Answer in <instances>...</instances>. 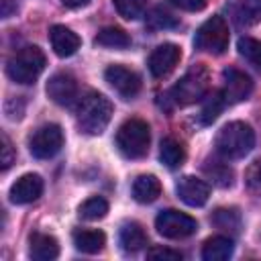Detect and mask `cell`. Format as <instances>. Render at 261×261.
I'll use <instances>...</instances> for the list:
<instances>
[{"mask_svg": "<svg viewBox=\"0 0 261 261\" xmlns=\"http://www.w3.org/2000/svg\"><path fill=\"white\" fill-rule=\"evenodd\" d=\"M112 118V102L98 92H88L77 104V126L86 135H100Z\"/></svg>", "mask_w": 261, "mask_h": 261, "instance_id": "obj_1", "label": "cell"}, {"mask_svg": "<svg viewBox=\"0 0 261 261\" xmlns=\"http://www.w3.org/2000/svg\"><path fill=\"white\" fill-rule=\"evenodd\" d=\"M214 145L224 159H241L255 147V133L247 122H226L218 130Z\"/></svg>", "mask_w": 261, "mask_h": 261, "instance_id": "obj_2", "label": "cell"}, {"mask_svg": "<svg viewBox=\"0 0 261 261\" xmlns=\"http://www.w3.org/2000/svg\"><path fill=\"white\" fill-rule=\"evenodd\" d=\"M45 53L35 47V45H29V47H22L18 49L6 63V73L12 82L16 84H22V86H29V84H35V80L43 73L45 69Z\"/></svg>", "mask_w": 261, "mask_h": 261, "instance_id": "obj_3", "label": "cell"}, {"mask_svg": "<svg viewBox=\"0 0 261 261\" xmlns=\"http://www.w3.org/2000/svg\"><path fill=\"white\" fill-rule=\"evenodd\" d=\"M151 143L149 124L141 118L124 120L116 130V147L126 159H141L147 155Z\"/></svg>", "mask_w": 261, "mask_h": 261, "instance_id": "obj_4", "label": "cell"}, {"mask_svg": "<svg viewBox=\"0 0 261 261\" xmlns=\"http://www.w3.org/2000/svg\"><path fill=\"white\" fill-rule=\"evenodd\" d=\"M208 88H210L208 69L202 63H198V65L190 67L186 71V75L171 88L169 98L175 106H190V104L198 102L200 98H204Z\"/></svg>", "mask_w": 261, "mask_h": 261, "instance_id": "obj_5", "label": "cell"}, {"mask_svg": "<svg viewBox=\"0 0 261 261\" xmlns=\"http://www.w3.org/2000/svg\"><path fill=\"white\" fill-rule=\"evenodd\" d=\"M194 45L210 55H222L228 49V24L222 16L208 18L194 37Z\"/></svg>", "mask_w": 261, "mask_h": 261, "instance_id": "obj_6", "label": "cell"}, {"mask_svg": "<svg viewBox=\"0 0 261 261\" xmlns=\"http://www.w3.org/2000/svg\"><path fill=\"white\" fill-rule=\"evenodd\" d=\"M63 147V130L59 124H43L29 139V151L37 159H51Z\"/></svg>", "mask_w": 261, "mask_h": 261, "instance_id": "obj_7", "label": "cell"}, {"mask_svg": "<svg viewBox=\"0 0 261 261\" xmlns=\"http://www.w3.org/2000/svg\"><path fill=\"white\" fill-rule=\"evenodd\" d=\"M155 228L165 239H186L196 232L198 222L190 214H184L179 210H161L155 218Z\"/></svg>", "mask_w": 261, "mask_h": 261, "instance_id": "obj_8", "label": "cell"}, {"mask_svg": "<svg viewBox=\"0 0 261 261\" xmlns=\"http://www.w3.org/2000/svg\"><path fill=\"white\" fill-rule=\"evenodd\" d=\"M220 92H222L226 104L243 102L253 92V80L237 67H226L222 71V90Z\"/></svg>", "mask_w": 261, "mask_h": 261, "instance_id": "obj_9", "label": "cell"}, {"mask_svg": "<svg viewBox=\"0 0 261 261\" xmlns=\"http://www.w3.org/2000/svg\"><path fill=\"white\" fill-rule=\"evenodd\" d=\"M106 82L122 96V98H135L141 90V75L124 65H108L104 71Z\"/></svg>", "mask_w": 261, "mask_h": 261, "instance_id": "obj_10", "label": "cell"}, {"mask_svg": "<svg viewBox=\"0 0 261 261\" xmlns=\"http://www.w3.org/2000/svg\"><path fill=\"white\" fill-rule=\"evenodd\" d=\"M47 96L59 106H73L77 102V82L73 75L59 71L47 82Z\"/></svg>", "mask_w": 261, "mask_h": 261, "instance_id": "obj_11", "label": "cell"}, {"mask_svg": "<svg viewBox=\"0 0 261 261\" xmlns=\"http://www.w3.org/2000/svg\"><path fill=\"white\" fill-rule=\"evenodd\" d=\"M179 59H181L179 47L173 43H163V45L155 47L153 53L149 55V71L155 77H165L175 69Z\"/></svg>", "mask_w": 261, "mask_h": 261, "instance_id": "obj_12", "label": "cell"}, {"mask_svg": "<svg viewBox=\"0 0 261 261\" xmlns=\"http://www.w3.org/2000/svg\"><path fill=\"white\" fill-rule=\"evenodd\" d=\"M175 194L188 206H204L210 198V186L194 175H186L175 184Z\"/></svg>", "mask_w": 261, "mask_h": 261, "instance_id": "obj_13", "label": "cell"}, {"mask_svg": "<svg viewBox=\"0 0 261 261\" xmlns=\"http://www.w3.org/2000/svg\"><path fill=\"white\" fill-rule=\"evenodd\" d=\"M43 194V179L37 173H24L10 186V202L12 204H29L35 202Z\"/></svg>", "mask_w": 261, "mask_h": 261, "instance_id": "obj_14", "label": "cell"}, {"mask_svg": "<svg viewBox=\"0 0 261 261\" xmlns=\"http://www.w3.org/2000/svg\"><path fill=\"white\" fill-rule=\"evenodd\" d=\"M49 41H51L53 51L59 57H71L82 45V39L71 29H67L63 24H53L49 29Z\"/></svg>", "mask_w": 261, "mask_h": 261, "instance_id": "obj_15", "label": "cell"}, {"mask_svg": "<svg viewBox=\"0 0 261 261\" xmlns=\"http://www.w3.org/2000/svg\"><path fill=\"white\" fill-rule=\"evenodd\" d=\"M228 12L239 27H253L261 22V0H230Z\"/></svg>", "mask_w": 261, "mask_h": 261, "instance_id": "obj_16", "label": "cell"}, {"mask_svg": "<svg viewBox=\"0 0 261 261\" xmlns=\"http://www.w3.org/2000/svg\"><path fill=\"white\" fill-rule=\"evenodd\" d=\"M29 255L37 261H51L59 255V243L55 237L51 234H43V232H35L31 237V247H29Z\"/></svg>", "mask_w": 261, "mask_h": 261, "instance_id": "obj_17", "label": "cell"}, {"mask_svg": "<svg viewBox=\"0 0 261 261\" xmlns=\"http://www.w3.org/2000/svg\"><path fill=\"white\" fill-rule=\"evenodd\" d=\"M73 245L77 251L94 255L100 253L106 245V234L102 230H92V228H77L73 230Z\"/></svg>", "mask_w": 261, "mask_h": 261, "instance_id": "obj_18", "label": "cell"}, {"mask_svg": "<svg viewBox=\"0 0 261 261\" xmlns=\"http://www.w3.org/2000/svg\"><path fill=\"white\" fill-rule=\"evenodd\" d=\"M161 194V181L155 175H139L133 181V198L141 204H151Z\"/></svg>", "mask_w": 261, "mask_h": 261, "instance_id": "obj_19", "label": "cell"}, {"mask_svg": "<svg viewBox=\"0 0 261 261\" xmlns=\"http://www.w3.org/2000/svg\"><path fill=\"white\" fill-rule=\"evenodd\" d=\"M118 239H120L122 249L128 251V253H137V251H141V249L147 245V234H145L143 226H141L139 222H135V220L124 222V224L120 226Z\"/></svg>", "mask_w": 261, "mask_h": 261, "instance_id": "obj_20", "label": "cell"}, {"mask_svg": "<svg viewBox=\"0 0 261 261\" xmlns=\"http://www.w3.org/2000/svg\"><path fill=\"white\" fill-rule=\"evenodd\" d=\"M234 251V245L228 237H212L202 247V259L204 261H226Z\"/></svg>", "mask_w": 261, "mask_h": 261, "instance_id": "obj_21", "label": "cell"}, {"mask_svg": "<svg viewBox=\"0 0 261 261\" xmlns=\"http://www.w3.org/2000/svg\"><path fill=\"white\" fill-rule=\"evenodd\" d=\"M159 159L165 167L169 169H175L184 163L186 159V149L179 141H175L173 137H165L161 141V147H159Z\"/></svg>", "mask_w": 261, "mask_h": 261, "instance_id": "obj_22", "label": "cell"}, {"mask_svg": "<svg viewBox=\"0 0 261 261\" xmlns=\"http://www.w3.org/2000/svg\"><path fill=\"white\" fill-rule=\"evenodd\" d=\"M94 43L100 47H108V49H124L130 45V37L118 27H104L96 35Z\"/></svg>", "mask_w": 261, "mask_h": 261, "instance_id": "obj_23", "label": "cell"}, {"mask_svg": "<svg viewBox=\"0 0 261 261\" xmlns=\"http://www.w3.org/2000/svg\"><path fill=\"white\" fill-rule=\"evenodd\" d=\"M210 222L220 228V230H226V232H239L241 228V214L237 208H218L212 216H210Z\"/></svg>", "mask_w": 261, "mask_h": 261, "instance_id": "obj_24", "label": "cell"}, {"mask_svg": "<svg viewBox=\"0 0 261 261\" xmlns=\"http://www.w3.org/2000/svg\"><path fill=\"white\" fill-rule=\"evenodd\" d=\"M106 212H108V202L100 196H92V198L84 200L77 208V214L84 220H100L106 216Z\"/></svg>", "mask_w": 261, "mask_h": 261, "instance_id": "obj_25", "label": "cell"}, {"mask_svg": "<svg viewBox=\"0 0 261 261\" xmlns=\"http://www.w3.org/2000/svg\"><path fill=\"white\" fill-rule=\"evenodd\" d=\"M204 171H206V175L216 184V186H220V188H228V186H232V169L228 167V165H224V163H218V161H208L206 165H204Z\"/></svg>", "mask_w": 261, "mask_h": 261, "instance_id": "obj_26", "label": "cell"}, {"mask_svg": "<svg viewBox=\"0 0 261 261\" xmlns=\"http://www.w3.org/2000/svg\"><path fill=\"white\" fill-rule=\"evenodd\" d=\"M226 106V100L222 96L220 90L212 92V96H208V100L204 102V108H202V122L204 124H210L218 118V114L222 112V108Z\"/></svg>", "mask_w": 261, "mask_h": 261, "instance_id": "obj_27", "label": "cell"}, {"mask_svg": "<svg viewBox=\"0 0 261 261\" xmlns=\"http://www.w3.org/2000/svg\"><path fill=\"white\" fill-rule=\"evenodd\" d=\"M237 49L247 61H251L255 67L261 69V41L251 39V37H241L237 43Z\"/></svg>", "mask_w": 261, "mask_h": 261, "instance_id": "obj_28", "label": "cell"}, {"mask_svg": "<svg viewBox=\"0 0 261 261\" xmlns=\"http://www.w3.org/2000/svg\"><path fill=\"white\" fill-rule=\"evenodd\" d=\"M118 14L126 20H135L143 14L145 6H147V0H112Z\"/></svg>", "mask_w": 261, "mask_h": 261, "instance_id": "obj_29", "label": "cell"}, {"mask_svg": "<svg viewBox=\"0 0 261 261\" xmlns=\"http://www.w3.org/2000/svg\"><path fill=\"white\" fill-rule=\"evenodd\" d=\"M147 27L149 29H171V27H177V18L163 8H155L147 16Z\"/></svg>", "mask_w": 261, "mask_h": 261, "instance_id": "obj_30", "label": "cell"}, {"mask_svg": "<svg viewBox=\"0 0 261 261\" xmlns=\"http://www.w3.org/2000/svg\"><path fill=\"white\" fill-rule=\"evenodd\" d=\"M147 259L151 261H181V253L167 247H151L147 251Z\"/></svg>", "mask_w": 261, "mask_h": 261, "instance_id": "obj_31", "label": "cell"}, {"mask_svg": "<svg viewBox=\"0 0 261 261\" xmlns=\"http://www.w3.org/2000/svg\"><path fill=\"white\" fill-rule=\"evenodd\" d=\"M247 186L255 196H261V159L255 161L247 171Z\"/></svg>", "mask_w": 261, "mask_h": 261, "instance_id": "obj_32", "label": "cell"}, {"mask_svg": "<svg viewBox=\"0 0 261 261\" xmlns=\"http://www.w3.org/2000/svg\"><path fill=\"white\" fill-rule=\"evenodd\" d=\"M0 151H2V157H0L2 169H8L12 165V161H14V151H12V145H10V141H8L6 135H2V147H0Z\"/></svg>", "mask_w": 261, "mask_h": 261, "instance_id": "obj_33", "label": "cell"}, {"mask_svg": "<svg viewBox=\"0 0 261 261\" xmlns=\"http://www.w3.org/2000/svg\"><path fill=\"white\" fill-rule=\"evenodd\" d=\"M169 2L173 6H177L181 10H190V12H198L208 4V0H169Z\"/></svg>", "mask_w": 261, "mask_h": 261, "instance_id": "obj_34", "label": "cell"}, {"mask_svg": "<svg viewBox=\"0 0 261 261\" xmlns=\"http://www.w3.org/2000/svg\"><path fill=\"white\" fill-rule=\"evenodd\" d=\"M16 10V6H14V2L12 0H2V18H8V16H12V12Z\"/></svg>", "mask_w": 261, "mask_h": 261, "instance_id": "obj_35", "label": "cell"}, {"mask_svg": "<svg viewBox=\"0 0 261 261\" xmlns=\"http://www.w3.org/2000/svg\"><path fill=\"white\" fill-rule=\"evenodd\" d=\"M67 8H80V6H86L90 0H61Z\"/></svg>", "mask_w": 261, "mask_h": 261, "instance_id": "obj_36", "label": "cell"}]
</instances>
